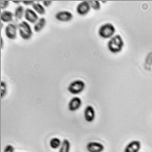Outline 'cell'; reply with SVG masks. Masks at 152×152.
I'll use <instances>...</instances> for the list:
<instances>
[{
  "label": "cell",
  "mask_w": 152,
  "mask_h": 152,
  "mask_svg": "<svg viewBox=\"0 0 152 152\" xmlns=\"http://www.w3.org/2000/svg\"><path fill=\"white\" fill-rule=\"evenodd\" d=\"M55 18L57 21L62 22H69L73 18V15L69 11H59L55 15Z\"/></svg>",
  "instance_id": "6"
},
{
  "label": "cell",
  "mask_w": 152,
  "mask_h": 152,
  "mask_svg": "<svg viewBox=\"0 0 152 152\" xmlns=\"http://www.w3.org/2000/svg\"><path fill=\"white\" fill-rule=\"evenodd\" d=\"M13 3L18 4V5H19V4L20 3H22V1H14V2H13Z\"/></svg>",
  "instance_id": "26"
},
{
  "label": "cell",
  "mask_w": 152,
  "mask_h": 152,
  "mask_svg": "<svg viewBox=\"0 0 152 152\" xmlns=\"http://www.w3.org/2000/svg\"><path fill=\"white\" fill-rule=\"evenodd\" d=\"M18 28L19 35L23 40H29L32 37L33 31L28 21H22L19 23Z\"/></svg>",
  "instance_id": "3"
},
{
  "label": "cell",
  "mask_w": 152,
  "mask_h": 152,
  "mask_svg": "<svg viewBox=\"0 0 152 152\" xmlns=\"http://www.w3.org/2000/svg\"><path fill=\"white\" fill-rule=\"evenodd\" d=\"M141 149V142L139 141H132L126 145L124 152H138Z\"/></svg>",
  "instance_id": "12"
},
{
  "label": "cell",
  "mask_w": 152,
  "mask_h": 152,
  "mask_svg": "<svg viewBox=\"0 0 152 152\" xmlns=\"http://www.w3.org/2000/svg\"><path fill=\"white\" fill-rule=\"evenodd\" d=\"M24 18L26 19V21H28V23H31V24H35L39 20L37 12L34 9H29V8L25 9Z\"/></svg>",
  "instance_id": "8"
},
{
  "label": "cell",
  "mask_w": 152,
  "mask_h": 152,
  "mask_svg": "<svg viewBox=\"0 0 152 152\" xmlns=\"http://www.w3.org/2000/svg\"><path fill=\"white\" fill-rule=\"evenodd\" d=\"M89 4L91 5V8L94 9L95 11H99L101 8V5H100V2L97 1V0H89L88 1Z\"/></svg>",
  "instance_id": "19"
},
{
  "label": "cell",
  "mask_w": 152,
  "mask_h": 152,
  "mask_svg": "<svg viewBox=\"0 0 152 152\" xmlns=\"http://www.w3.org/2000/svg\"><path fill=\"white\" fill-rule=\"evenodd\" d=\"M4 47V40H3V38L1 37V49H3Z\"/></svg>",
  "instance_id": "25"
},
{
  "label": "cell",
  "mask_w": 152,
  "mask_h": 152,
  "mask_svg": "<svg viewBox=\"0 0 152 152\" xmlns=\"http://www.w3.org/2000/svg\"><path fill=\"white\" fill-rule=\"evenodd\" d=\"M13 17H14V14L10 11L4 10L1 12V15H0V18L1 21L3 23H9L13 20Z\"/></svg>",
  "instance_id": "13"
},
{
  "label": "cell",
  "mask_w": 152,
  "mask_h": 152,
  "mask_svg": "<svg viewBox=\"0 0 152 152\" xmlns=\"http://www.w3.org/2000/svg\"><path fill=\"white\" fill-rule=\"evenodd\" d=\"M5 34L10 40H15L18 34V27L15 24L9 23L5 29Z\"/></svg>",
  "instance_id": "5"
},
{
  "label": "cell",
  "mask_w": 152,
  "mask_h": 152,
  "mask_svg": "<svg viewBox=\"0 0 152 152\" xmlns=\"http://www.w3.org/2000/svg\"><path fill=\"white\" fill-rule=\"evenodd\" d=\"M46 24H47V20H46L45 18H39V20L34 24V30L35 32L39 33V32H40L43 28H45Z\"/></svg>",
  "instance_id": "14"
},
{
  "label": "cell",
  "mask_w": 152,
  "mask_h": 152,
  "mask_svg": "<svg viewBox=\"0 0 152 152\" xmlns=\"http://www.w3.org/2000/svg\"><path fill=\"white\" fill-rule=\"evenodd\" d=\"M91 9V5L88 1H82L78 4L77 8H76V11H77V13L78 15L84 16L89 13Z\"/></svg>",
  "instance_id": "7"
},
{
  "label": "cell",
  "mask_w": 152,
  "mask_h": 152,
  "mask_svg": "<svg viewBox=\"0 0 152 152\" xmlns=\"http://www.w3.org/2000/svg\"><path fill=\"white\" fill-rule=\"evenodd\" d=\"M33 9L38 14L40 15H45L46 14V9L45 7L43 6L42 4H40L39 2H35V3L32 5Z\"/></svg>",
  "instance_id": "16"
},
{
  "label": "cell",
  "mask_w": 152,
  "mask_h": 152,
  "mask_svg": "<svg viewBox=\"0 0 152 152\" xmlns=\"http://www.w3.org/2000/svg\"><path fill=\"white\" fill-rule=\"evenodd\" d=\"M3 152H15L14 146H12V145H7L4 148Z\"/></svg>",
  "instance_id": "22"
},
{
  "label": "cell",
  "mask_w": 152,
  "mask_h": 152,
  "mask_svg": "<svg viewBox=\"0 0 152 152\" xmlns=\"http://www.w3.org/2000/svg\"><path fill=\"white\" fill-rule=\"evenodd\" d=\"M81 105H82V100H81V99L78 97H74L69 102L68 108L72 112H75V111L78 110L79 108H81Z\"/></svg>",
  "instance_id": "11"
},
{
  "label": "cell",
  "mask_w": 152,
  "mask_h": 152,
  "mask_svg": "<svg viewBox=\"0 0 152 152\" xmlns=\"http://www.w3.org/2000/svg\"><path fill=\"white\" fill-rule=\"evenodd\" d=\"M116 28L111 23H106L102 24L98 30V34L104 39H110L115 35Z\"/></svg>",
  "instance_id": "2"
},
{
  "label": "cell",
  "mask_w": 152,
  "mask_h": 152,
  "mask_svg": "<svg viewBox=\"0 0 152 152\" xmlns=\"http://www.w3.org/2000/svg\"><path fill=\"white\" fill-rule=\"evenodd\" d=\"M86 148L88 152H103L104 151V146L100 142H91L87 144Z\"/></svg>",
  "instance_id": "10"
},
{
  "label": "cell",
  "mask_w": 152,
  "mask_h": 152,
  "mask_svg": "<svg viewBox=\"0 0 152 152\" xmlns=\"http://www.w3.org/2000/svg\"><path fill=\"white\" fill-rule=\"evenodd\" d=\"M85 87H86V85H85V81L82 80L77 79L72 81L71 83L69 84V87H68V91L72 94L77 95L83 91L85 89Z\"/></svg>",
  "instance_id": "4"
},
{
  "label": "cell",
  "mask_w": 152,
  "mask_h": 152,
  "mask_svg": "<svg viewBox=\"0 0 152 152\" xmlns=\"http://www.w3.org/2000/svg\"><path fill=\"white\" fill-rule=\"evenodd\" d=\"M9 3H10V2L8 0H1L0 1V9L4 11V9H6L9 6Z\"/></svg>",
  "instance_id": "21"
},
{
  "label": "cell",
  "mask_w": 152,
  "mask_h": 152,
  "mask_svg": "<svg viewBox=\"0 0 152 152\" xmlns=\"http://www.w3.org/2000/svg\"><path fill=\"white\" fill-rule=\"evenodd\" d=\"M0 89H1V97L4 98L5 96L7 94V84L4 81H1V85H0Z\"/></svg>",
  "instance_id": "20"
},
{
  "label": "cell",
  "mask_w": 152,
  "mask_h": 152,
  "mask_svg": "<svg viewBox=\"0 0 152 152\" xmlns=\"http://www.w3.org/2000/svg\"><path fill=\"white\" fill-rule=\"evenodd\" d=\"M52 3V1H43V5L44 7H50Z\"/></svg>",
  "instance_id": "23"
},
{
  "label": "cell",
  "mask_w": 152,
  "mask_h": 152,
  "mask_svg": "<svg viewBox=\"0 0 152 152\" xmlns=\"http://www.w3.org/2000/svg\"><path fill=\"white\" fill-rule=\"evenodd\" d=\"M22 3L26 5H33L35 3L34 1H22Z\"/></svg>",
  "instance_id": "24"
},
{
  "label": "cell",
  "mask_w": 152,
  "mask_h": 152,
  "mask_svg": "<svg viewBox=\"0 0 152 152\" xmlns=\"http://www.w3.org/2000/svg\"><path fill=\"white\" fill-rule=\"evenodd\" d=\"M24 12H25V10H24V7H23L22 5H18L17 8H16L15 10V18L17 20H21V19H22L23 16L24 15Z\"/></svg>",
  "instance_id": "15"
},
{
  "label": "cell",
  "mask_w": 152,
  "mask_h": 152,
  "mask_svg": "<svg viewBox=\"0 0 152 152\" xmlns=\"http://www.w3.org/2000/svg\"><path fill=\"white\" fill-rule=\"evenodd\" d=\"M71 149V143L68 139H64L62 142L59 152H70Z\"/></svg>",
  "instance_id": "17"
},
{
  "label": "cell",
  "mask_w": 152,
  "mask_h": 152,
  "mask_svg": "<svg viewBox=\"0 0 152 152\" xmlns=\"http://www.w3.org/2000/svg\"><path fill=\"white\" fill-rule=\"evenodd\" d=\"M84 116H85V119L88 123H92L96 117L94 108L91 105L87 106L84 111Z\"/></svg>",
  "instance_id": "9"
},
{
  "label": "cell",
  "mask_w": 152,
  "mask_h": 152,
  "mask_svg": "<svg viewBox=\"0 0 152 152\" xmlns=\"http://www.w3.org/2000/svg\"><path fill=\"white\" fill-rule=\"evenodd\" d=\"M123 47H124V40L119 34L114 35L107 43L108 50L112 53H118L121 52Z\"/></svg>",
  "instance_id": "1"
},
{
  "label": "cell",
  "mask_w": 152,
  "mask_h": 152,
  "mask_svg": "<svg viewBox=\"0 0 152 152\" xmlns=\"http://www.w3.org/2000/svg\"><path fill=\"white\" fill-rule=\"evenodd\" d=\"M62 145V142L59 138H53L50 141V146L53 149H57L60 148Z\"/></svg>",
  "instance_id": "18"
}]
</instances>
